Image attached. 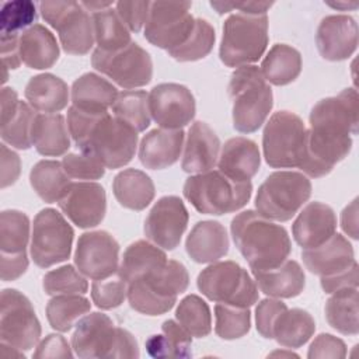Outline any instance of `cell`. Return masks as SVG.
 <instances>
[{
    "mask_svg": "<svg viewBox=\"0 0 359 359\" xmlns=\"http://www.w3.org/2000/svg\"><path fill=\"white\" fill-rule=\"evenodd\" d=\"M307 158L302 171L320 178L332 171L352 149L351 135L358 133V93L345 88L337 97L320 100L310 112Z\"/></svg>",
    "mask_w": 359,
    "mask_h": 359,
    "instance_id": "cell-1",
    "label": "cell"
},
{
    "mask_svg": "<svg viewBox=\"0 0 359 359\" xmlns=\"http://www.w3.org/2000/svg\"><path fill=\"white\" fill-rule=\"evenodd\" d=\"M67 128L81 153L97 158L105 168L126 165L135 156L137 132L107 112L67 109Z\"/></svg>",
    "mask_w": 359,
    "mask_h": 359,
    "instance_id": "cell-2",
    "label": "cell"
},
{
    "mask_svg": "<svg viewBox=\"0 0 359 359\" xmlns=\"http://www.w3.org/2000/svg\"><path fill=\"white\" fill-rule=\"evenodd\" d=\"M233 241L251 271L272 269L283 264L292 243L285 227L262 217L258 212L244 210L231 220Z\"/></svg>",
    "mask_w": 359,
    "mask_h": 359,
    "instance_id": "cell-3",
    "label": "cell"
},
{
    "mask_svg": "<svg viewBox=\"0 0 359 359\" xmlns=\"http://www.w3.org/2000/svg\"><path fill=\"white\" fill-rule=\"evenodd\" d=\"M233 101V126L241 133H252L265 122L273 107L272 90L259 67H237L229 83Z\"/></svg>",
    "mask_w": 359,
    "mask_h": 359,
    "instance_id": "cell-4",
    "label": "cell"
},
{
    "mask_svg": "<svg viewBox=\"0 0 359 359\" xmlns=\"http://www.w3.org/2000/svg\"><path fill=\"white\" fill-rule=\"evenodd\" d=\"M189 285L187 268L168 259L161 268L128 283V300L133 310L146 316H160L170 311L178 294Z\"/></svg>",
    "mask_w": 359,
    "mask_h": 359,
    "instance_id": "cell-5",
    "label": "cell"
},
{
    "mask_svg": "<svg viewBox=\"0 0 359 359\" xmlns=\"http://www.w3.org/2000/svg\"><path fill=\"white\" fill-rule=\"evenodd\" d=\"M182 192L199 213L220 216L245 206L252 194V184L238 182L219 170H210L188 177Z\"/></svg>",
    "mask_w": 359,
    "mask_h": 359,
    "instance_id": "cell-6",
    "label": "cell"
},
{
    "mask_svg": "<svg viewBox=\"0 0 359 359\" xmlns=\"http://www.w3.org/2000/svg\"><path fill=\"white\" fill-rule=\"evenodd\" d=\"M72 348L79 358H139L135 337L125 328L116 327L102 313L83 317L72 335Z\"/></svg>",
    "mask_w": 359,
    "mask_h": 359,
    "instance_id": "cell-7",
    "label": "cell"
},
{
    "mask_svg": "<svg viewBox=\"0 0 359 359\" xmlns=\"http://www.w3.org/2000/svg\"><path fill=\"white\" fill-rule=\"evenodd\" d=\"M262 149L268 165L302 170L307 158V128L302 118L289 111L275 112L264 128Z\"/></svg>",
    "mask_w": 359,
    "mask_h": 359,
    "instance_id": "cell-8",
    "label": "cell"
},
{
    "mask_svg": "<svg viewBox=\"0 0 359 359\" xmlns=\"http://www.w3.org/2000/svg\"><path fill=\"white\" fill-rule=\"evenodd\" d=\"M268 45V17L245 13L231 14L223 24L220 60L229 67L257 62Z\"/></svg>",
    "mask_w": 359,
    "mask_h": 359,
    "instance_id": "cell-9",
    "label": "cell"
},
{
    "mask_svg": "<svg viewBox=\"0 0 359 359\" xmlns=\"http://www.w3.org/2000/svg\"><path fill=\"white\" fill-rule=\"evenodd\" d=\"M310 195L311 182L306 174L275 171L259 185L255 209L265 219L287 222L309 201Z\"/></svg>",
    "mask_w": 359,
    "mask_h": 359,
    "instance_id": "cell-10",
    "label": "cell"
},
{
    "mask_svg": "<svg viewBox=\"0 0 359 359\" xmlns=\"http://www.w3.org/2000/svg\"><path fill=\"white\" fill-rule=\"evenodd\" d=\"M198 289L216 303L251 307L258 300V287L250 273L234 261L213 262L196 279Z\"/></svg>",
    "mask_w": 359,
    "mask_h": 359,
    "instance_id": "cell-11",
    "label": "cell"
},
{
    "mask_svg": "<svg viewBox=\"0 0 359 359\" xmlns=\"http://www.w3.org/2000/svg\"><path fill=\"white\" fill-rule=\"evenodd\" d=\"M42 18L53 27L66 53L86 55L93 48L94 25L90 13L77 1H41Z\"/></svg>",
    "mask_w": 359,
    "mask_h": 359,
    "instance_id": "cell-12",
    "label": "cell"
},
{
    "mask_svg": "<svg viewBox=\"0 0 359 359\" xmlns=\"http://www.w3.org/2000/svg\"><path fill=\"white\" fill-rule=\"evenodd\" d=\"M74 231L56 209H42L34 219L31 257L39 268H49L70 257Z\"/></svg>",
    "mask_w": 359,
    "mask_h": 359,
    "instance_id": "cell-13",
    "label": "cell"
},
{
    "mask_svg": "<svg viewBox=\"0 0 359 359\" xmlns=\"http://www.w3.org/2000/svg\"><path fill=\"white\" fill-rule=\"evenodd\" d=\"M91 63L95 70L126 90L149 84L153 76L150 55L133 41L115 52H105L95 48Z\"/></svg>",
    "mask_w": 359,
    "mask_h": 359,
    "instance_id": "cell-14",
    "label": "cell"
},
{
    "mask_svg": "<svg viewBox=\"0 0 359 359\" xmlns=\"http://www.w3.org/2000/svg\"><path fill=\"white\" fill-rule=\"evenodd\" d=\"M191 1H153L144 24V38L167 52L182 45L194 29Z\"/></svg>",
    "mask_w": 359,
    "mask_h": 359,
    "instance_id": "cell-15",
    "label": "cell"
},
{
    "mask_svg": "<svg viewBox=\"0 0 359 359\" xmlns=\"http://www.w3.org/2000/svg\"><path fill=\"white\" fill-rule=\"evenodd\" d=\"M39 338L41 324L28 297L15 289H4L0 311L1 344L20 351H29L38 344Z\"/></svg>",
    "mask_w": 359,
    "mask_h": 359,
    "instance_id": "cell-16",
    "label": "cell"
},
{
    "mask_svg": "<svg viewBox=\"0 0 359 359\" xmlns=\"http://www.w3.org/2000/svg\"><path fill=\"white\" fill-rule=\"evenodd\" d=\"M77 269L90 279H105L119 268V244L104 230L83 233L74 252Z\"/></svg>",
    "mask_w": 359,
    "mask_h": 359,
    "instance_id": "cell-17",
    "label": "cell"
},
{
    "mask_svg": "<svg viewBox=\"0 0 359 359\" xmlns=\"http://www.w3.org/2000/svg\"><path fill=\"white\" fill-rule=\"evenodd\" d=\"M149 111L153 121L164 129H182L196 112L191 90L177 83H161L149 94Z\"/></svg>",
    "mask_w": 359,
    "mask_h": 359,
    "instance_id": "cell-18",
    "label": "cell"
},
{
    "mask_svg": "<svg viewBox=\"0 0 359 359\" xmlns=\"http://www.w3.org/2000/svg\"><path fill=\"white\" fill-rule=\"evenodd\" d=\"M188 219L189 215L181 198L163 196L154 203L144 220V234L157 247L174 250L187 230Z\"/></svg>",
    "mask_w": 359,
    "mask_h": 359,
    "instance_id": "cell-19",
    "label": "cell"
},
{
    "mask_svg": "<svg viewBox=\"0 0 359 359\" xmlns=\"http://www.w3.org/2000/svg\"><path fill=\"white\" fill-rule=\"evenodd\" d=\"M57 203L70 222L80 229L98 226L107 212L105 191L93 181L70 182Z\"/></svg>",
    "mask_w": 359,
    "mask_h": 359,
    "instance_id": "cell-20",
    "label": "cell"
},
{
    "mask_svg": "<svg viewBox=\"0 0 359 359\" xmlns=\"http://www.w3.org/2000/svg\"><path fill=\"white\" fill-rule=\"evenodd\" d=\"M316 43L320 55L331 62L348 59L358 48V24L345 14L324 17L317 28Z\"/></svg>",
    "mask_w": 359,
    "mask_h": 359,
    "instance_id": "cell-21",
    "label": "cell"
},
{
    "mask_svg": "<svg viewBox=\"0 0 359 359\" xmlns=\"http://www.w3.org/2000/svg\"><path fill=\"white\" fill-rule=\"evenodd\" d=\"M335 230L337 216L332 208L317 201L307 203L292 226L293 238L303 250L325 243Z\"/></svg>",
    "mask_w": 359,
    "mask_h": 359,
    "instance_id": "cell-22",
    "label": "cell"
},
{
    "mask_svg": "<svg viewBox=\"0 0 359 359\" xmlns=\"http://www.w3.org/2000/svg\"><path fill=\"white\" fill-rule=\"evenodd\" d=\"M302 258L306 268L320 278L344 272L356 262L351 243L338 233L318 247L303 250Z\"/></svg>",
    "mask_w": 359,
    "mask_h": 359,
    "instance_id": "cell-23",
    "label": "cell"
},
{
    "mask_svg": "<svg viewBox=\"0 0 359 359\" xmlns=\"http://www.w3.org/2000/svg\"><path fill=\"white\" fill-rule=\"evenodd\" d=\"M219 151L220 140L215 130L206 122L196 121L188 130L181 167L191 174L210 171L217 164Z\"/></svg>",
    "mask_w": 359,
    "mask_h": 359,
    "instance_id": "cell-24",
    "label": "cell"
},
{
    "mask_svg": "<svg viewBox=\"0 0 359 359\" xmlns=\"http://www.w3.org/2000/svg\"><path fill=\"white\" fill-rule=\"evenodd\" d=\"M182 129H153L144 135L139 146L140 163L150 170H163L178 161L182 144Z\"/></svg>",
    "mask_w": 359,
    "mask_h": 359,
    "instance_id": "cell-25",
    "label": "cell"
},
{
    "mask_svg": "<svg viewBox=\"0 0 359 359\" xmlns=\"http://www.w3.org/2000/svg\"><path fill=\"white\" fill-rule=\"evenodd\" d=\"M261 164V156L258 146L254 140L247 137L229 139L219 154L217 167L229 178L247 182L258 172Z\"/></svg>",
    "mask_w": 359,
    "mask_h": 359,
    "instance_id": "cell-26",
    "label": "cell"
},
{
    "mask_svg": "<svg viewBox=\"0 0 359 359\" xmlns=\"http://www.w3.org/2000/svg\"><path fill=\"white\" fill-rule=\"evenodd\" d=\"M229 236L224 226L215 220L198 222L185 241V250L198 264H210L229 252Z\"/></svg>",
    "mask_w": 359,
    "mask_h": 359,
    "instance_id": "cell-27",
    "label": "cell"
},
{
    "mask_svg": "<svg viewBox=\"0 0 359 359\" xmlns=\"http://www.w3.org/2000/svg\"><path fill=\"white\" fill-rule=\"evenodd\" d=\"M255 283L266 296L276 299H290L299 296L306 285L304 271L294 259H286L276 268L252 271Z\"/></svg>",
    "mask_w": 359,
    "mask_h": 359,
    "instance_id": "cell-28",
    "label": "cell"
},
{
    "mask_svg": "<svg viewBox=\"0 0 359 359\" xmlns=\"http://www.w3.org/2000/svg\"><path fill=\"white\" fill-rule=\"evenodd\" d=\"M20 56L29 69H49L59 59L57 41L46 27L34 24L20 35Z\"/></svg>",
    "mask_w": 359,
    "mask_h": 359,
    "instance_id": "cell-29",
    "label": "cell"
},
{
    "mask_svg": "<svg viewBox=\"0 0 359 359\" xmlns=\"http://www.w3.org/2000/svg\"><path fill=\"white\" fill-rule=\"evenodd\" d=\"M70 132L65 116L60 114H36L31 140L36 151L42 156L57 157L65 154L70 147Z\"/></svg>",
    "mask_w": 359,
    "mask_h": 359,
    "instance_id": "cell-30",
    "label": "cell"
},
{
    "mask_svg": "<svg viewBox=\"0 0 359 359\" xmlns=\"http://www.w3.org/2000/svg\"><path fill=\"white\" fill-rule=\"evenodd\" d=\"M24 95L35 111L56 114L67 107L69 87L60 77L52 73H42L29 79Z\"/></svg>",
    "mask_w": 359,
    "mask_h": 359,
    "instance_id": "cell-31",
    "label": "cell"
},
{
    "mask_svg": "<svg viewBox=\"0 0 359 359\" xmlns=\"http://www.w3.org/2000/svg\"><path fill=\"white\" fill-rule=\"evenodd\" d=\"M116 97L115 86L95 73H84L72 86V102L84 111L107 112Z\"/></svg>",
    "mask_w": 359,
    "mask_h": 359,
    "instance_id": "cell-32",
    "label": "cell"
},
{
    "mask_svg": "<svg viewBox=\"0 0 359 359\" xmlns=\"http://www.w3.org/2000/svg\"><path fill=\"white\" fill-rule=\"evenodd\" d=\"M112 189L119 205L130 210L146 209L156 192L151 178L136 168H126L118 172L114 178Z\"/></svg>",
    "mask_w": 359,
    "mask_h": 359,
    "instance_id": "cell-33",
    "label": "cell"
},
{
    "mask_svg": "<svg viewBox=\"0 0 359 359\" xmlns=\"http://www.w3.org/2000/svg\"><path fill=\"white\" fill-rule=\"evenodd\" d=\"M167 261V255L163 250L149 241L139 240L125 250L116 273L126 283H130L161 268Z\"/></svg>",
    "mask_w": 359,
    "mask_h": 359,
    "instance_id": "cell-34",
    "label": "cell"
},
{
    "mask_svg": "<svg viewBox=\"0 0 359 359\" xmlns=\"http://www.w3.org/2000/svg\"><path fill=\"white\" fill-rule=\"evenodd\" d=\"M314 331L316 323L310 313L302 309H286L273 324L272 338L285 348L296 349L303 346Z\"/></svg>",
    "mask_w": 359,
    "mask_h": 359,
    "instance_id": "cell-35",
    "label": "cell"
},
{
    "mask_svg": "<svg viewBox=\"0 0 359 359\" xmlns=\"http://www.w3.org/2000/svg\"><path fill=\"white\" fill-rule=\"evenodd\" d=\"M261 72L273 86H286L297 79L302 72V55L297 49L285 45H273L261 63Z\"/></svg>",
    "mask_w": 359,
    "mask_h": 359,
    "instance_id": "cell-36",
    "label": "cell"
},
{
    "mask_svg": "<svg viewBox=\"0 0 359 359\" xmlns=\"http://www.w3.org/2000/svg\"><path fill=\"white\" fill-rule=\"evenodd\" d=\"M331 294L324 309L327 323L341 334L356 335L359 332L358 287H345Z\"/></svg>",
    "mask_w": 359,
    "mask_h": 359,
    "instance_id": "cell-37",
    "label": "cell"
},
{
    "mask_svg": "<svg viewBox=\"0 0 359 359\" xmlns=\"http://www.w3.org/2000/svg\"><path fill=\"white\" fill-rule=\"evenodd\" d=\"M29 182L42 201L53 203L62 198L72 181L62 163L56 160H41L32 167Z\"/></svg>",
    "mask_w": 359,
    "mask_h": 359,
    "instance_id": "cell-38",
    "label": "cell"
},
{
    "mask_svg": "<svg viewBox=\"0 0 359 359\" xmlns=\"http://www.w3.org/2000/svg\"><path fill=\"white\" fill-rule=\"evenodd\" d=\"M161 335H151L146 341V351L153 358H189L192 337L174 320H165Z\"/></svg>",
    "mask_w": 359,
    "mask_h": 359,
    "instance_id": "cell-39",
    "label": "cell"
},
{
    "mask_svg": "<svg viewBox=\"0 0 359 359\" xmlns=\"http://www.w3.org/2000/svg\"><path fill=\"white\" fill-rule=\"evenodd\" d=\"M91 17L94 25V38L98 49L115 52L132 42L130 31L112 7L95 11L91 14Z\"/></svg>",
    "mask_w": 359,
    "mask_h": 359,
    "instance_id": "cell-40",
    "label": "cell"
},
{
    "mask_svg": "<svg viewBox=\"0 0 359 359\" xmlns=\"http://www.w3.org/2000/svg\"><path fill=\"white\" fill-rule=\"evenodd\" d=\"M90 309V300L81 294H57L48 302L46 317L53 330L67 332Z\"/></svg>",
    "mask_w": 359,
    "mask_h": 359,
    "instance_id": "cell-41",
    "label": "cell"
},
{
    "mask_svg": "<svg viewBox=\"0 0 359 359\" xmlns=\"http://www.w3.org/2000/svg\"><path fill=\"white\" fill-rule=\"evenodd\" d=\"M29 219L20 210H3L0 215V255L27 254Z\"/></svg>",
    "mask_w": 359,
    "mask_h": 359,
    "instance_id": "cell-42",
    "label": "cell"
},
{
    "mask_svg": "<svg viewBox=\"0 0 359 359\" xmlns=\"http://www.w3.org/2000/svg\"><path fill=\"white\" fill-rule=\"evenodd\" d=\"M111 108L114 116L132 126L137 133L143 132L150 125L149 94L143 90H126L118 93Z\"/></svg>",
    "mask_w": 359,
    "mask_h": 359,
    "instance_id": "cell-43",
    "label": "cell"
},
{
    "mask_svg": "<svg viewBox=\"0 0 359 359\" xmlns=\"http://www.w3.org/2000/svg\"><path fill=\"white\" fill-rule=\"evenodd\" d=\"M175 318L191 337L203 338L212 331L210 309L208 303L196 294H188L180 302Z\"/></svg>",
    "mask_w": 359,
    "mask_h": 359,
    "instance_id": "cell-44",
    "label": "cell"
},
{
    "mask_svg": "<svg viewBox=\"0 0 359 359\" xmlns=\"http://www.w3.org/2000/svg\"><path fill=\"white\" fill-rule=\"evenodd\" d=\"M215 39L216 35L213 27L206 20L195 18L194 29L187 41L178 48L168 50L167 53L178 62L199 60L210 53L215 45Z\"/></svg>",
    "mask_w": 359,
    "mask_h": 359,
    "instance_id": "cell-45",
    "label": "cell"
},
{
    "mask_svg": "<svg viewBox=\"0 0 359 359\" xmlns=\"http://www.w3.org/2000/svg\"><path fill=\"white\" fill-rule=\"evenodd\" d=\"M35 116V109L28 102L20 101L15 114L1 123L3 142L18 150H28L32 146L31 132Z\"/></svg>",
    "mask_w": 359,
    "mask_h": 359,
    "instance_id": "cell-46",
    "label": "cell"
},
{
    "mask_svg": "<svg viewBox=\"0 0 359 359\" xmlns=\"http://www.w3.org/2000/svg\"><path fill=\"white\" fill-rule=\"evenodd\" d=\"M215 332L222 339H237L244 337L251 327L248 307H236L217 303L215 306Z\"/></svg>",
    "mask_w": 359,
    "mask_h": 359,
    "instance_id": "cell-47",
    "label": "cell"
},
{
    "mask_svg": "<svg viewBox=\"0 0 359 359\" xmlns=\"http://www.w3.org/2000/svg\"><path fill=\"white\" fill-rule=\"evenodd\" d=\"M43 290L49 296L57 294H84L88 289V283L80 271L73 265H63L53 271H49L43 276Z\"/></svg>",
    "mask_w": 359,
    "mask_h": 359,
    "instance_id": "cell-48",
    "label": "cell"
},
{
    "mask_svg": "<svg viewBox=\"0 0 359 359\" xmlns=\"http://www.w3.org/2000/svg\"><path fill=\"white\" fill-rule=\"evenodd\" d=\"M36 18V4L29 0H14L3 4L0 11V32L18 34ZM29 28V27H28Z\"/></svg>",
    "mask_w": 359,
    "mask_h": 359,
    "instance_id": "cell-49",
    "label": "cell"
},
{
    "mask_svg": "<svg viewBox=\"0 0 359 359\" xmlns=\"http://www.w3.org/2000/svg\"><path fill=\"white\" fill-rule=\"evenodd\" d=\"M128 296V283L116 273L115 278L97 279L91 285L93 303L102 310H111L121 306Z\"/></svg>",
    "mask_w": 359,
    "mask_h": 359,
    "instance_id": "cell-50",
    "label": "cell"
},
{
    "mask_svg": "<svg viewBox=\"0 0 359 359\" xmlns=\"http://www.w3.org/2000/svg\"><path fill=\"white\" fill-rule=\"evenodd\" d=\"M62 165L70 178L77 180H98L104 177L105 167L94 157L80 153H69L63 157Z\"/></svg>",
    "mask_w": 359,
    "mask_h": 359,
    "instance_id": "cell-51",
    "label": "cell"
},
{
    "mask_svg": "<svg viewBox=\"0 0 359 359\" xmlns=\"http://www.w3.org/2000/svg\"><path fill=\"white\" fill-rule=\"evenodd\" d=\"M287 307L283 302L275 299H264L255 309V324L257 331L268 339H272V330L276 318Z\"/></svg>",
    "mask_w": 359,
    "mask_h": 359,
    "instance_id": "cell-52",
    "label": "cell"
},
{
    "mask_svg": "<svg viewBox=\"0 0 359 359\" xmlns=\"http://www.w3.org/2000/svg\"><path fill=\"white\" fill-rule=\"evenodd\" d=\"M150 4V1H118L115 10L129 31L139 32L147 21Z\"/></svg>",
    "mask_w": 359,
    "mask_h": 359,
    "instance_id": "cell-53",
    "label": "cell"
},
{
    "mask_svg": "<svg viewBox=\"0 0 359 359\" xmlns=\"http://www.w3.org/2000/svg\"><path fill=\"white\" fill-rule=\"evenodd\" d=\"M346 356V345L342 339L331 334H320L311 342L307 358L309 359H342Z\"/></svg>",
    "mask_w": 359,
    "mask_h": 359,
    "instance_id": "cell-54",
    "label": "cell"
},
{
    "mask_svg": "<svg viewBox=\"0 0 359 359\" xmlns=\"http://www.w3.org/2000/svg\"><path fill=\"white\" fill-rule=\"evenodd\" d=\"M73 348H70L67 339L59 334H49L46 335L36 351L34 352V358L45 359V358H72Z\"/></svg>",
    "mask_w": 359,
    "mask_h": 359,
    "instance_id": "cell-55",
    "label": "cell"
},
{
    "mask_svg": "<svg viewBox=\"0 0 359 359\" xmlns=\"http://www.w3.org/2000/svg\"><path fill=\"white\" fill-rule=\"evenodd\" d=\"M321 287L325 293H334L345 287H358V264L332 276L321 278Z\"/></svg>",
    "mask_w": 359,
    "mask_h": 359,
    "instance_id": "cell-56",
    "label": "cell"
},
{
    "mask_svg": "<svg viewBox=\"0 0 359 359\" xmlns=\"http://www.w3.org/2000/svg\"><path fill=\"white\" fill-rule=\"evenodd\" d=\"M21 172V160L17 153L1 144V188L13 185Z\"/></svg>",
    "mask_w": 359,
    "mask_h": 359,
    "instance_id": "cell-57",
    "label": "cell"
},
{
    "mask_svg": "<svg viewBox=\"0 0 359 359\" xmlns=\"http://www.w3.org/2000/svg\"><path fill=\"white\" fill-rule=\"evenodd\" d=\"M28 268V257L27 254L20 255H0V269L1 279L4 282L15 280L20 278Z\"/></svg>",
    "mask_w": 359,
    "mask_h": 359,
    "instance_id": "cell-58",
    "label": "cell"
},
{
    "mask_svg": "<svg viewBox=\"0 0 359 359\" xmlns=\"http://www.w3.org/2000/svg\"><path fill=\"white\" fill-rule=\"evenodd\" d=\"M273 3L269 1H244V3H226V1H210V6L219 13H229L233 8L241 10V13L245 14H254V15H262L266 14V11L272 7Z\"/></svg>",
    "mask_w": 359,
    "mask_h": 359,
    "instance_id": "cell-59",
    "label": "cell"
},
{
    "mask_svg": "<svg viewBox=\"0 0 359 359\" xmlns=\"http://www.w3.org/2000/svg\"><path fill=\"white\" fill-rule=\"evenodd\" d=\"M1 59L6 69H17L21 65L18 34H1Z\"/></svg>",
    "mask_w": 359,
    "mask_h": 359,
    "instance_id": "cell-60",
    "label": "cell"
},
{
    "mask_svg": "<svg viewBox=\"0 0 359 359\" xmlns=\"http://www.w3.org/2000/svg\"><path fill=\"white\" fill-rule=\"evenodd\" d=\"M341 227L349 237H352L353 240L358 238V199H353L342 210Z\"/></svg>",
    "mask_w": 359,
    "mask_h": 359,
    "instance_id": "cell-61",
    "label": "cell"
},
{
    "mask_svg": "<svg viewBox=\"0 0 359 359\" xmlns=\"http://www.w3.org/2000/svg\"><path fill=\"white\" fill-rule=\"evenodd\" d=\"M18 102L20 100L14 88L11 87L1 88V123L8 121L15 114Z\"/></svg>",
    "mask_w": 359,
    "mask_h": 359,
    "instance_id": "cell-62",
    "label": "cell"
},
{
    "mask_svg": "<svg viewBox=\"0 0 359 359\" xmlns=\"http://www.w3.org/2000/svg\"><path fill=\"white\" fill-rule=\"evenodd\" d=\"M328 6L334 7V8H339V10H348V8H356L358 3H346V1H337V3H327Z\"/></svg>",
    "mask_w": 359,
    "mask_h": 359,
    "instance_id": "cell-63",
    "label": "cell"
},
{
    "mask_svg": "<svg viewBox=\"0 0 359 359\" xmlns=\"http://www.w3.org/2000/svg\"><path fill=\"white\" fill-rule=\"evenodd\" d=\"M271 356H297V355H294L292 352H273V353H271Z\"/></svg>",
    "mask_w": 359,
    "mask_h": 359,
    "instance_id": "cell-64",
    "label": "cell"
}]
</instances>
